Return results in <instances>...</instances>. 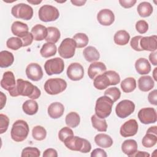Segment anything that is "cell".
Returning <instances> with one entry per match:
<instances>
[{
    "label": "cell",
    "mask_w": 157,
    "mask_h": 157,
    "mask_svg": "<svg viewBox=\"0 0 157 157\" xmlns=\"http://www.w3.org/2000/svg\"><path fill=\"white\" fill-rule=\"evenodd\" d=\"M10 95L12 97L18 96H27L32 99L39 98L41 94L40 90L31 82L19 78L17 80L15 87L9 91Z\"/></svg>",
    "instance_id": "cell-1"
},
{
    "label": "cell",
    "mask_w": 157,
    "mask_h": 157,
    "mask_svg": "<svg viewBox=\"0 0 157 157\" xmlns=\"http://www.w3.org/2000/svg\"><path fill=\"white\" fill-rule=\"evenodd\" d=\"M120 82V77L117 72L114 71H108L95 77L93 85L96 89L102 90L110 85H116Z\"/></svg>",
    "instance_id": "cell-2"
},
{
    "label": "cell",
    "mask_w": 157,
    "mask_h": 157,
    "mask_svg": "<svg viewBox=\"0 0 157 157\" xmlns=\"http://www.w3.org/2000/svg\"><path fill=\"white\" fill-rule=\"evenodd\" d=\"M64 144L69 150L83 153L90 152L91 149V145L88 140L78 136H73L69 137L64 142Z\"/></svg>",
    "instance_id": "cell-3"
},
{
    "label": "cell",
    "mask_w": 157,
    "mask_h": 157,
    "mask_svg": "<svg viewBox=\"0 0 157 157\" xmlns=\"http://www.w3.org/2000/svg\"><path fill=\"white\" fill-rule=\"evenodd\" d=\"M29 131L28 123L25 120H18L12 125L10 131L11 138L15 142H22L28 137Z\"/></svg>",
    "instance_id": "cell-4"
},
{
    "label": "cell",
    "mask_w": 157,
    "mask_h": 157,
    "mask_svg": "<svg viewBox=\"0 0 157 157\" xmlns=\"http://www.w3.org/2000/svg\"><path fill=\"white\" fill-rule=\"evenodd\" d=\"M113 101L106 96L99 97L96 102L95 105V113L100 118L105 119L108 117L112 109L113 104Z\"/></svg>",
    "instance_id": "cell-5"
},
{
    "label": "cell",
    "mask_w": 157,
    "mask_h": 157,
    "mask_svg": "<svg viewBox=\"0 0 157 157\" xmlns=\"http://www.w3.org/2000/svg\"><path fill=\"white\" fill-rule=\"evenodd\" d=\"M44 90L50 95H56L64 91L67 87L66 82L60 78H52L44 83Z\"/></svg>",
    "instance_id": "cell-6"
},
{
    "label": "cell",
    "mask_w": 157,
    "mask_h": 157,
    "mask_svg": "<svg viewBox=\"0 0 157 157\" xmlns=\"http://www.w3.org/2000/svg\"><path fill=\"white\" fill-rule=\"evenodd\" d=\"M39 19L44 22L53 21L59 17V12L54 6L45 4L42 6L38 12Z\"/></svg>",
    "instance_id": "cell-7"
},
{
    "label": "cell",
    "mask_w": 157,
    "mask_h": 157,
    "mask_svg": "<svg viewBox=\"0 0 157 157\" xmlns=\"http://www.w3.org/2000/svg\"><path fill=\"white\" fill-rule=\"evenodd\" d=\"M11 13L17 18L29 20L33 16V9L29 5L25 3H20L12 7Z\"/></svg>",
    "instance_id": "cell-8"
},
{
    "label": "cell",
    "mask_w": 157,
    "mask_h": 157,
    "mask_svg": "<svg viewBox=\"0 0 157 157\" xmlns=\"http://www.w3.org/2000/svg\"><path fill=\"white\" fill-rule=\"evenodd\" d=\"M76 48L75 40L72 38H66L60 44L58 53L61 57L64 59L71 58L74 56Z\"/></svg>",
    "instance_id": "cell-9"
},
{
    "label": "cell",
    "mask_w": 157,
    "mask_h": 157,
    "mask_svg": "<svg viewBox=\"0 0 157 157\" xmlns=\"http://www.w3.org/2000/svg\"><path fill=\"white\" fill-rule=\"evenodd\" d=\"M64 68V63L63 59L56 57L46 61L44 64V69L47 75L59 74Z\"/></svg>",
    "instance_id": "cell-10"
},
{
    "label": "cell",
    "mask_w": 157,
    "mask_h": 157,
    "mask_svg": "<svg viewBox=\"0 0 157 157\" xmlns=\"http://www.w3.org/2000/svg\"><path fill=\"white\" fill-rule=\"evenodd\" d=\"M135 110L134 103L128 99H124L118 103L115 107L117 115L121 118H125L129 116Z\"/></svg>",
    "instance_id": "cell-11"
},
{
    "label": "cell",
    "mask_w": 157,
    "mask_h": 157,
    "mask_svg": "<svg viewBox=\"0 0 157 157\" xmlns=\"http://www.w3.org/2000/svg\"><path fill=\"white\" fill-rule=\"evenodd\" d=\"M137 116L140 121L145 124L154 123L157 120L156 110L152 107H145L140 109Z\"/></svg>",
    "instance_id": "cell-12"
},
{
    "label": "cell",
    "mask_w": 157,
    "mask_h": 157,
    "mask_svg": "<svg viewBox=\"0 0 157 157\" xmlns=\"http://www.w3.org/2000/svg\"><path fill=\"white\" fill-rule=\"evenodd\" d=\"M67 76L73 81L81 80L84 75V69L83 66L78 63H71L67 69Z\"/></svg>",
    "instance_id": "cell-13"
},
{
    "label": "cell",
    "mask_w": 157,
    "mask_h": 157,
    "mask_svg": "<svg viewBox=\"0 0 157 157\" xmlns=\"http://www.w3.org/2000/svg\"><path fill=\"white\" fill-rule=\"evenodd\" d=\"M138 131V123L134 119H130L124 123L120 129L121 136L124 137H131L136 135Z\"/></svg>",
    "instance_id": "cell-14"
},
{
    "label": "cell",
    "mask_w": 157,
    "mask_h": 157,
    "mask_svg": "<svg viewBox=\"0 0 157 157\" xmlns=\"http://www.w3.org/2000/svg\"><path fill=\"white\" fill-rule=\"evenodd\" d=\"M26 74L28 78L33 81H39L43 77V71L41 66L37 64L32 63L28 64L26 68Z\"/></svg>",
    "instance_id": "cell-15"
},
{
    "label": "cell",
    "mask_w": 157,
    "mask_h": 157,
    "mask_svg": "<svg viewBox=\"0 0 157 157\" xmlns=\"http://www.w3.org/2000/svg\"><path fill=\"white\" fill-rule=\"evenodd\" d=\"M97 20L101 25L110 26L114 22L115 15L111 10L104 9L98 12Z\"/></svg>",
    "instance_id": "cell-16"
},
{
    "label": "cell",
    "mask_w": 157,
    "mask_h": 157,
    "mask_svg": "<svg viewBox=\"0 0 157 157\" xmlns=\"http://www.w3.org/2000/svg\"><path fill=\"white\" fill-rule=\"evenodd\" d=\"M157 36L153 35L151 36L142 37L140 40V45L143 50L155 52L157 49Z\"/></svg>",
    "instance_id": "cell-17"
},
{
    "label": "cell",
    "mask_w": 157,
    "mask_h": 157,
    "mask_svg": "<svg viewBox=\"0 0 157 157\" xmlns=\"http://www.w3.org/2000/svg\"><path fill=\"white\" fill-rule=\"evenodd\" d=\"M15 76L12 71H6L4 73L1 80V86L4 90L9 91L12 90L16 85Z\"/></svg>",
    "instance_id": "cell-18"
},
{
    "label": "cell",
    "mask_w": 157,
    "mask_h": 157,
    "mask_svg": "<svg viewBox=\"0 0 157 157\" xmlns=\"http://www.w3.org/2000/svg\"><path fill=\"white\" fill-rule=\"evenodd\" d=\"M106 66L102 62H93L88 69V75L89 77L93 80L98 75H101L106 71Z\"/></svg>",
    "instance_id": "cell-19"
},
{
    "label": "cell",
    "mask_w": 157,
    "mask_h": 157,
    "mask_svg": "<svg viewBox=\"0 0 157 157\" xmlns=\"http://www.w3.org/2000/svg\"><path fill=\"white\" fill-rule=\"evenodd\" d=\"M64 111V105L59 102H55L50 104L47 110L48 115L53 119L60 118L63 115Z\"/></svg>",
    "instance_id": "cell-20"
},
{
    "label": "cell",
    "mask_w": 157,
    "mask_h": 157,
    "mask_svg": "<svg viewBox=\"0 0 157 157\" xmlns=\"http://www.w3.org/2000/svg\"><path fill=\"white\" fill-rule=\"evenodd\" d=\"M28 29V26L26 23L19 21H14L11 26L12 33L20 39L29 33Z\"/></svg>",
    "instance_id": "cell-21"
},
{
    "label": "cell",
    "mask_w": 157,
    "mask_h": 157,
    "mask_svg": "<svg viewBox=\"0 0 157 157\" xmlns=\"http://www.w3.org/2000/svg\"><path fill=\"white\" fill-rule=\"evenodd\" d=\"M121 150L126 155L130 157L137 151V143L134 139H128L124 140L121 144Z\"/></svg>",
    "instance_id": "cell-22"
},
{
    "label": "cell",
    "mask_w": 157,
    "mask_h": 157,
    "mask_svg": "<svg viewBox=\"0 0 157 157\" xmlns=\"http://www.w3.org/2000/svg\"><path fill=\"white\" fill-rule=\"evenodd\" d=\"M135 68L137 72L140 75L147 74L151 71V65L148 61L144 58H140L136 60Z\"/></svg>",
    "instance_id": "cell-23"
},
{
    "label": "cell",
    "mask_w": 157,
    "mask_h": 157,
    "mask_svg": "<svg viewBox=\"0 0 157 157\" xmlns=\"http://www.w3.org/2000/svg\"><path fill=\"white\" fill-rule=\"evenodd\" d=\"M31 33L33 34L34 39L35 40H43L44 39H45L47 36V28H46L44 25L37 24L32 28Z\"/></svg>",
    "instance_id": "cell-24"
},
{
    "label": "cell",
    "mask_w": 157,
    "mask_h": 157,
    "mask_svg": "<svg viewBox=\"0 0 157 157\" xmlns=\"http://www.w3.org/2000/svg\"><path fill=\"white\" fill-rule=\"evenodd\" d=\"M154 86L155 82L151 76H142L138 80V87L142 91H148L151 90L154 87Z\"/></svg>",
    "instance_id": "cell-25"
},
{
    "label": "cell",
    "mask_w": 157,
    "mask_h": 157,
    "mask_svg": "<svg viewBox=\"0 0 157 157\" xmlns=\"http://www.w3.org/2000/svg\"><path fill=\"white\" fill-rule=\"evenodd\" d=\"M94 142L100 147L107 148L110 147L113 144V139L108 134L101 133L94 137Z\"/></svg>",
    "instance_id": "cell-26"
},
{
    "label": "cell",
    "mask_w": 157,
    "mask_h": 157,
    "mask_svg": "<svg viewBox=\"0 0 157 157\" xmlns=\"http://www.w3.org/2000/svg\"><path fill=\"white\" fill-rule=\"evenodd\" d=\"M85 59L88 62H94L98 60L100 58V54L98 50L93 46H88L83 51Z\"/></svg>",
    "instance_id": "cell-27"
},
{
    "label": "cell",
    "mask_w": 157,
    "mask_h": 157,
    "mask_svg": "<svg viewBox=\"0 0 157 157\" xmlns=\"http://www.w3.org/2000/svg\"><path fill=\"white\" fill-rule=\"evenodd\" d=\"M14 61L13 54L7 50H2L0 52V67L6 68L10 66Z\"/></svg>",
    "instance_id": "cell-28"
},
{
    "label": "cell",
    "mask_w": 157,
    "mask_h": 157,
    "mask_svg": "<svg viewBox=\"0 0 157 157\" xmlns=\"http://www.w3.org/2000/svg\"><path fill=\"white\" fill-rule=\"evenodd\" d=\"M38 104L34 99L27 100L22 105L23 112L28 115H33L36 114L38 111Z\"/></svg>",
    "instance_id": "cell-29"
},
{
    "label": "cell",
    "mask_w": 157,
    "mask_h": 157,
    "mask_svg": "<svg viewBox=\"0 0 157 157\" xmlns=\"http://www.w3.org/2000/svg\"><path fill=\"white\" fill-rule=\"evenodd\" d=\"M57 48L55 44L47 42L45 43L40 50V53L44 58H49L54 56L56 53Z\"/></svg>",
    "instance_id": "cell-30"
},
{
    "label": "cell",
    "mask_w": 157,
    "mask_h": 157,
    "mask_svg": "<svg viewBox=\"0 0 157 157\" xmlns=\"http://www.w3.org/2000/svg\"><path fill=\"white\" fill-rule=\"evenodd\" d=\"M130 39L129 34L125 30H119L114 35L113 40L118 45H126Z\"/></svg>",
    "instance_id": "cell-31"
},
{
    "label": "cell",
    "mask_w": 157,
    "mask_h": 157,
    "mask_svg": "<svg viewBox=\"0 0 157 157\" xmlns=\"http://www.w3.org/2000/svg\"><path fill=\"white\" fill-rule=\"evenodd\" d=\"M137 12L141 17H147L151 15L153 12V6L148 2H140L137 8Z\"/></svg>",
    "instance_id": "cell-32"
},
{
    "label": "cell",
    "mask_w": 157,
    "mask_h": 157,
    "mask_svg": "<svg viewBox=\"0 0 157 157\" xmlns=\"http://www.w3.org/2000/svg\"><path fill=\"white\" fill-rule=\"evenodd\" d=\"M93 127L100 132H105L107 129V124L105 119L100 118L96 115H93L91 117Z\"/></svg>",
    "instance_id": "cell-33"
},
{
    "label": "cell",
    "mask_w": 157,
    "mask_h": 157,
    "mask_svg": "<svg viewBox=\"0 0 157 157\" xmlns=\"http://www.w3.org/2000/svg\"><path fill=\"white\" fill-rule=\"evenodd\" d=\"M47 31H48L47 36L45 40L47 42H50L53 44L56 43L59 39L61 36L59 30L56 27L50 26L47 28Z\"/></svg>",
    "instance_id": "cell-34"
},
{
    "label": "cell",
    "mask_w": 157,
    "mask_h": 157,
    "mask_svg": "<svg viewBox=\"0 0 157 157\" xmlns=\"http://www.w3.org/2000/svg\"><path fill=\"white\" fill-rule=\"evenodd\" d=\"M121 88L123 92L128 93L133 91L136 88V82L133 77H128L121 82Z\"/></svg>",
    "instance_id": "cell-35"
},
{
    "label": "cell",
    "mask_w": 157,
    "mask_h": 157,
    "mask_svg": "<svg viewBox=\"0 0 157 157\" xmlns=\"http://www.w3.org/2000/svg\"><path fill=\"white\" fill-rule=\"evenodd\" d=\"M80 118L79 115L75 112H71L69 113L65 118L66 124L71 128H76L80 124Z\"/></svg>",
    "instance_id": "cell-36"
},
{
    "label": "cell",
    "mask_w": 157,
    "mask_h": 157,
    "mask_svg": "<svg viewBox=\"0 0 157 157\" xmlns=\"http://www.w3.org/2000/svg\"><path fill=\"white\" fill-rule=\"evenodd\" d=\"M157 142V134L147 132L142 140V145L146 148L153 147Z\"/></svg>",
    "instance_id": "cell-37"
},
{
    "label": "cell",
    "mask_w": 157,
    "mask_h": 157,
    "mask_svg": "<svg viewBox=\"0 0 157 157\" xmlns=\"http://www.w3.org/2000/svg\"><path fill=\"white\" fill-rule=\"evenodd\" d=\"M76 44V47L80 48L87 45L89 42L88 37L85 33H78L75 34L72 38Z\"/></svg>",
    "instance_id": "cell-38"
},
{
    "label": "cell",
    "mask_w": 157,
    "mask_h": 157,
    "mask_svg": "<svg viewBox=\"0 0 157 157\" xmlns=\"http://www.w3.org/2000/svg\"><path fill=\"white\" fill-rule=\"evenodd\" d=\"M32 136L36 140H43L46 137L47 131L43 126H36L33 128Z\"/></svg>",
    "instance_id": "cell-39"
},
{
    "label": "cell",
    "mask_w": 157,
    "mask_h": 157,
    "mask_svg": "<svg viewBox=\"0 0 157 157\" xmlns=\"http://www.w3.org/2000/svg\"><path fill=\"white\" fill-rule=\"evenodd\" d=\"M6 45L10 49L17 50L23 47V42L19 37H12L7 39L6 42Z\"/></svg>",
    "instance_id": "cell-40"
},
{
    "label": "cell",
    "mask_w": 157,
    "mask_h": 157,
    "mask_svg": "<svg viewBox=\"0 0 157 157\" xmlns=\"http://www.w3.org/2000/svg\"><path fill=\"white\" fill-rule=\"evenodd\" d=\"M104 96L110 98L113 102H116L118 99H120L121 96L120 90L117 87H112L107 89L104 91Z\"/></svg>",
    "instance_id": "cell-41"
},
{
    "label": "cell",
    "mask_w": 157,
    "mask_h": 157,
    "mask_svg": "<svg viewBox=\"0 0 157 157\" xmlns=\"http://www.w3.org/2000/svg\"><path fill=\"white\" fill-rule=\"evenodd\" d=\"M40 155V152L37 148L27 147L23 149L21 156V157H39Z\"/></svg>",
    "instance_id": "cell-42"
},
{
    "label": "cell",
    "mask_w": 157,
    "mask_h": 157,
    "mask_svg": "<svg viewBox=\"0 0 157 157\" xmlns=\"http://www.w3.org/2000/svg\"><path fill=\"white\" fill-rule=\"evenodd\" d=\"M74 136L73 131L69 127H64L61 129L58 132V137L59 140L64 142L67 139Z\"/></svg>",
    "instance_id": "cell-43"
},
{
    "label": "cell",
    "mask_w": 157,
    "mask_h": 157,
    "mask_svg": "<svg viewBox=\"0 0 157 157\" xmlns=\"http://www.w3.org/2000/svg\"><path fill=\"white\" fill-rule=\"evenodd\" d=\"M9 119L8 117L2 113L0 114V134L5 132L9 127Z\"/></svg>",
    "instance_id": "cell-44"
},
{
    "label": "cell",
    "mask_w": 157,
    "mask_h": 157,
    "mask_svg": "<svg viewBox=\"0 0 157 157\" xmlns=\"http://www.w3.org/2000/svg\"><path fill=\"white\" fill-rule=\"evenodd\" d=\"M136 29L140 34H144L148 29V25L145 20H139L136 23Z\"/></svg>",
    "instance_id": "cell-45"
},
{
    "label": "cell",
    "mask_w": 157,
    "mask_h": 157,
    "mask_svg": "<svg viewBox=\"0 0 157 157\" xmlns=\"http://www.w3.org/2000/svg\"><path fill=\"white\" fill-rule=\"evenodd\" d=\"M142 36H137L133 37L131 39V42H130V45L132 49H134V50L137 51V52L143 51V50L142 49V48L140 47V40L142 39Z\"/></svg>",
    "instance_id": "cell-46"
},
{
    "label": "cell",
    "mask_w": 157,
    "mask_h": 157,
    "mask_svg": "<svg viewBox=\"0 0 157 157\" xmlns=\"http://www.w3.org/2000/svg\"><path fill=\"white\" fill-rule=\"evenodd\" d=\"M23 42V47H27L31 45L34 40V37L31 33H28L25 36L21 38Z\"/></svg>",
    "instance_id": "cell-47"
},
{
    "label": "cell",
    "mask_w": 157,
    "mask_h": 157,
    "mask_svg": "<svg viewBox=\"0 0 157 157\" xmlns=\"http://www.w3.org/2000/svg\"><path fill=\"white\" fill-rule=\"evenodd\" d=\"M148 100L151 104L154 105H157V90H154L151 91L148 95Z\"/></svg>",
    "instance_id": "cell-48"
},
{
    "label": "cell",
    "mask_w": 157,
    "mask_h": 157,
    "mask_svg": "<svg viewBox=\"0 0 157 157\" xmlns=\"http://www.w3.org/2000/svg\"><path fill=\"white\" fill-rule=\"evenodd\" d=\"M119 3L123 7L128 9L134 6L136 3V0H120Z\"/></svg>",
    "instance_id": "cell-49"
},
{
    "label": "cell",
    "mask_w": 157,
    "mask_h": 157,
    "mask_svg": "<svg viewBox=\"0 0 157 157\" xmlns=\"http://www.w3.org/2000/svg\"><path fill=\"white\" fill-rule=\"evenodd\" d=\"M91 157H98V156L106 157L107 153L103 149L96 148V149L93 150V151L91 152Z\"/></svg>",
    "instance_id": "cell-50"
},
{
    "label": "cell",
    "mask_w": 157,
    "mask_h": 157,
    "mask_svg": "<svg viewBox=\"0 0 157 157\" xmlns=\"http://www.w3.org/2000/svg\"><path fill=\"white\" fill-rule=\"evenodd\" d=\"M44 157H57L58 153L56 150L53 148H47L45 150L43 153Z\"/></svg>",
    "instance_id": "cell-51"
},
{
    "label": "cell",
    "mask_w": 157,
    "mask_h": 157,
    "mask_svg": "<svg viewBox=\"0 0 157 157\" xmlns=\"http://www.w3.org/2000/svg\"><path fill=\"white\" fill-rule=\"evenodd\" d=\"M156 55H157V52L155 51V52H151L149 55V59H150V62L152 63V64L154 66L157 65Z\"/></svg>",
    "instance_id": "cell-52"
},
{
    "label": "cell",
    "mask_w": 157,
    "mask_h": 157,
    "mask_svg": "<svg viewBox=\"0 0 157 157\" xmlns=\"http://www.w3.org/2000/svg\"><path fill=\"white\" fill-rule=\"evenodd\" d=\"M0 98H1V107L0 109H2L6 105V96L2 92H0Z\"/></svg>",
    "instance_id": "cell-53"
},
{
    "label": "cell",
    "mask_w": 157,
    "mask_h": 157,
    "mask_svg": "<svg viewBox=\"0 0 157 157\" xmlns=\"http://www.w3.org/2000/svg\"><path fill=\"white\" fill-rule=\"evenodd\" d=\"M71 2L72 4H74L75 6H82L86 3V0H84V1H83V0H78H78H71Z\"/></svg>",
    "instance_id": "cell-54"
},
{
    "label": "cell",
    "mask_w": 157,
    "mask_h": 157,
    "mask_svg": "<svg viewBox=\"0 0 157 157\" xmlns=\"http://www.w3.org/2000/svg\"><path fill=\"white\" fill-rule=\"evenodd\" d=\"M132 156H144V157H148L150 156V154L145 151H137L136 153Z\"/></svg>",
    "instance_id": "cell-55"
},
{
    "label": "cell",
    "mask_w": 157,
    "mask_h": 157,
    "mask_svg": "<svg viewBox=\"0 0 157 157\" xmlns=\"http://www.w3.org/2000/svg\"><path fill=\"white\" fill-rule=\"evenodd\" d=\"M27 2H29V4H34V5H37L42 2V1H31V0H27Z\"/></svg>",
    "instance_id": "cell-56"
},
{
    "label": "cell",
    "mask_w": 157,
    "mask_h": 157,
    "mask_svg": "<svg viewBox=\"0 0 157 157\" xmlns=\"http://www.w3.org/2000/svg\"><path fill=\"white\" fill-rule=\"evenodd\" d=\"M156 70H157V68L155 67L154 71H153V78H154L155 81L157 80V77H156Z\"/></svg>",
    "instance_id": "cell-57"
}]
</instances>
